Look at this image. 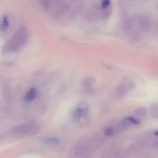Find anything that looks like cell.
<instances>
[{
  "instance_id": "10",
  "label": "cell",
  "mask_w": 158,
  "mask_h": 158,
  "mask_svg": "<svg viewBox=\"0 0 158 158\" xmlns=\"http://www.w3.org/2000/svg\"><path fill=\"white\" fill-rule=\"evenodd\" d=\"M110 0H103L101 2V7L103 9L107 8L110 5Z\"/></svg>"
},
{
  "instance_id": "8",
  "label": "cell",
  "mask_w": 158,
  "mask_h": 158,
  "mask_svg": "<svg viewBox=\"0 0 158 158\" xmlns=\"http://www.w3.org/2000/svg\"><path fill=\"white\" fill-rule=\"evenodd\" d=\"M135 114L138 117H144L146 113V109L144 107L138 108L134 111Z\"/></svg>"
},
{
  "instance_id": "2",
  "label": "cell",
  "mask_w": 158,
  "mask_h": 158,
  "mask_svg": "<svg viewBox=\"0 0 158 158\" xmlns=\"http://www.w3.org/2000/svg\"><path fill=\"white\" fill-rule=\"evenodd\" d=\"M37 127L34 123H29L19 126L15 129L16 134L20 135L34 133L37 131Z\"/></svg>"
},
{
  "instance_id": "12",
  "label": "cell",
  "mask_w": 158,
  "mask_h": 158,
  "mask_svg": "<svg viewBox=\"0 0 158 158\" xmlns=\"http://www.w3.org/2000/svg\"><path fill=\"white\" fill-rule=\"evenodd\" d=\"M113 129L110 128H108L106 129L105 131V135H107V136H110L113 134Z\"/></svg>"
},
{
  "instance_id": "5",
  "label": "cell",
  "mask_w": 158,
  "mask_h": 158,
  "mask_svg": "<svg viewBox=\"0 0 158 158\" xmlns=\"http://www.w3.org/2000/svg\"><path fill=\"white\" fill-rule=\"evenodd\" d=\"M78 108H79L82 112L84 117L87 115L89 111V106L88 103L85 100L80 101L78 104Z\"/></svg>"
},
{
  "instance_id": "14",
  "label": "cell",
  "mask_w": 158,
  "mask_h": 158,
  "mask_svg": "<svg viewBox=\"0 0 158 158\" xmlns=\"http://www.w3.org/2000/svg\"><path fill=\"white\" fill-rule=\"evenodd\" d=\"M139 39V36H138V35L137 34H134V35H133V36H132L131 38V39L132 40V41L134 42L137 41V40H138Z\"/></svg>"
},
{
  "instance_id": "1",
  "label": "cell",
  "mask_w": 158,
  "mask_h": 158,
  "mask_svg": "<svg viewBox=\"0 0 158 158\" xmlns=\"http://www.w3.org/2000/svg\"><path fill=\"white\" fill-rule=\"evenodd\" d=\"M135 87V84L130 80H124L117 87L116 96L117 98L124 97L130 91L132 90Z\"/></svg>"
},
{
  "instance_id": "6",
  "label": "cell",
  "mask_w": 158,
  "mask_h": 158,
  "mask_svg": "<svg viewBox=\"0 0 158 158\" xmlns=\"http://www.w3.org/2000/svg\"><path fill=\"white\" fill-rule=\"evenodd\" d=\"M95 82V80L92 77H87L83 80V85L86 90H91V87Z\"/></svg>"
},
{
  "instance_id": "3",
  "label": "cell",
  "mask_w": 158,
  "mask_h": 158,
  "mask_svg": "<svg viewBox=\"0 0 158 158\" xmlns=\"http://www.w3.org/2000/svg\"><path fill=\"white\" fill-rule=\"evenodd\" d=\"M25 31L24 29H21V30L19 31L18 32L15 34L14 38V42L16 43V46L15 49L18 48L19 47L22 46L23 45L24 42L26 40L25 35Z\"/></svg>"
},
{
  "instance_id": "9",
  "label": "cell",
  "mask_w": 158,
  "mask_h": 158,
  "mask_svg": "<svg viewBox=\"0 0 158 158\" xmlns=\"http://www.w3.org/2000/svg\"><path fill=\"white\" fill-rule=\"evenodd\" d=\"M45 143L50 144H57L59 143V140L55 137H48L44 139Z\"/></svg>"
},
{
  "instance_id": "13",
  "label": "cell",
  "mask_w": 158,
  "mask_h": 158,
  "mask_svg": "<svg viewBox=\"0 0 158 158\" xmlns=\"http://www.w3.org/2000/svg\"><path fill=\"white\" fill-rule=\"evenodd\" d=\"M152 113L154 114V116L157 117L158 114V107L157 106H155L152 108Z\"/></svg>"
},
{
  "instance_id": "11",
  "label": "cell",
  "mask_w": 158,
  "mask_h": 158,
  "mask_svg": "<svg viewBox=\"0 0 158 158\" xmlns=\"http://www.w3.org/2000/svg\"><path fill=\"white\" fill-rule=\"evenodd\" d=\"M129 120V121L131 123V124H138L140 123V121L138 119L135 118L133 117H129L127 118Z\"/></svg>"
},
{
  "instance_id": "7",
  "label": "cell",
  "mask_w": 158,
  "mask_h": 158,
  "mask_svg": "<svg viewBox=\"0 0 158 158\" xmlns=\"http://www.w3.org/2000/svg\"><path fill=\"white\" fill-rule=\"evenodd\" d=\"M9 26V22L7 19V16L4 15L3 18L2 23L0 25V31H4Z\"/></svg>"
},
{
  "instance_id": "4",
  "label": "cell",
  "mask_w": 158,
  "mask_h": 158,
  "mask_svg": "<svg viewBox=\"0 0 158 158\" xmlns=\"http://www.w3.org/2000/svg\"><path fill=\"white\" fill-rule=\"evenodd\" d=\"M37 90L34 87L31 88L28 93L26 94L25 97V100L27 102H31L35 99L37 97Z\"/></svg>"
}]
</instances>
